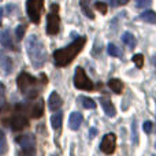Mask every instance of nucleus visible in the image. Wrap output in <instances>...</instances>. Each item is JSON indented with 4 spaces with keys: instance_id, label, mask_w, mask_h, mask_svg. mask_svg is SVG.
Masks as SVG:
<instances>
[{
    "instance_id": "nucleus-1",
    "label": "nucleus",
    "mask_w": 156,
    "mask_h": 156,
    "mask_svg": "<svg viewBox=\"0 0 156 156\" xmlns=\"http://www.w3.org/2000/svg\"><path fill=\"white\" fill-rule=\"evenodd\" d=\"M26 52L34 69H41L45 65L47 60V49L44 47L43 41L38 38V36L30 34L25 41Z\"/></svg>"
},
{
    "instance_id": "nucleus-2",
    "label": "nucleus",
    "mask_w": 156,
    "mask_h": 156,
    "mask_svg": "<svg viewBox=\"0 0 156 156\" xmlns=\"http://www.w3.org/2000/svg\"><path fill=\"white\" fill-rule=\"evenodd\" d=\"M85 37H78L73 41L71 44H69L65 48L56 49L54 52V60H55V66L58 67H65V66L70 65L76 56L80 54V51L83 48L85 45Z\"/></svg>"
},
{
    "instance_id": "nucleus-3",
    "label": "nucleus",
    "mask_w": 156,
    "mask_h": 156,
    "mask_svg": "<svg viewBox=\"0 0 156 156\" xmlns=\"http://www.w3.org/2000/svg\"><path fill=\"white\" fill-rule=\"evenodd\" d=\"M16 83H18L19 90H21L27 99H34L41 89V85L38 83V81L27 73L19 74L18 78H16Z\"/></svg>"
},
{
    "instance_id": "nucleus-4",
    "label": "nucleus",
    "mask_w": 156,
    "mask_h": 156,
    "mask_svg": "<svg viewBox=\"0 0 156 156\" xmlns=\"http://www.w3.org/2000/svg\"><path fill=\"white\" fill-rule=\"evenodd\" d=\"M43 8H44V0H27L26 2V12L33 23L36 25L40 23Z\"/></svg>"
},
{
    "instance_id": "nucleus-5",
    "label": "nucleus",
    "mask_w": 156,
    "mask_h": 156,
    "mask_svg": "<svg viewBox=\"0 0 156 156\" xmlns=\"http://www.w3.org/2000/svg\"><path fill=\"white\" fill-rule=\"evenodd\" d=\"M60 27V18H59V5L52 4L51 11L47 15V33L48 34H56Z\"/></svg>"
},
{
    "instance_id": "nucleus-6",
    "label": "nucleus",
    "mask_w": 156,
    "mask_h": 156,
    "mask_svg": "<svg viewBox=\"0 0 156 156\" xmlns=\"http://www.w3.org/2000/svg\"><path fill=\"white\" fill-rule=\"evenodd\" d=\"M16 143L21 147V156H34L36 140L32 134H25L16 138Z\"/></svg>"
},
{
    "instance_id": "nucleus-7",
    "label": "nucleus",
    "mask_w": 156,
    "mask_h": 156,
    "mask_svg": "<svg viewBox=\"0 0 156 156\" xmlns=\"http://www.w3.org/2000/svg\"><path fill=\"white\" fill-rule=\"evenodd\" d=\"M74 86L81 90H92L93 89V82L88 78L85 70L82 67L76 69V74H74Z\"/></svg>"
},
{
    "instance_id": "nucleus-8",
    "label": "nucleus",
    "mask_w": 156,
    "mask_h": 156,
    "mask_svg": "<svg viewBox=\"0 0 156 156\" xmlns=\"http://www.w3.org/2000/svg\"><path fill=\"white\" fill-rule=\"evenodd\" d=\"M27 125H29V121H27V118L25 116L23 111H22V107L21 105H16L15 112L12 114V118H11V122H10L11 129L18 132V130H23Z\"/></svg>"
},
{
    "instance_id": "nucleus-9",
    "label": "nucleus",
    "mask_w": 156,
    "mask_h": 156,
    "mask_svg": "<svg viewBox=\"0 0 156 156\" xmlns=\"http://www.w3.org/2000/svg\"><path fill=\"white\" fill-rule=\"evenodd\" d=\"M115 147H116V137H115L114 133H108V134H105L104 137H103L101 143H100V149H101L105 155L114 154Z\"/></svg>"
},
{
    "instance_id": "nucleus-10",
    "label": "nucleus",
    "mask_w": 156,
    "mask_h": 156,
    "mask_svg": "<svg viewBox=\"0 0 156 156\" xmlns=\"http://www.w3.org/2000/svg\"><path fill=\"white\" fill-rule=\"evenodd\" d=\"M12 108L10 105H3L0 108V123L2 125H10L11 118H12Z\"/></svg>"
},
{
    "instance_id": "nucleus-11",
    "label": "nucleus",
    "mask_w": 156,
    "mask_h": 156,
    "mask_svg": "<svg viewBox=\"0 0 156 156\" xmlns=\"http://www.w3.org/2000/svg\"><path fill=\"white\" fill-rule=\"evenodd\" d=\"M62 97L59 96V94L56 93V92H52L51 96H49L48 99V107L51 111H56L59 110L60 107H62Z\"/></svg>"
},
{
    "instance_id": "nucleus-12",
    "label": "nucleus",
    "mask_w": 156,
    "mask_h": 156,
    "mask_svg": "<svg viewBox=\"0 0 156 156\" xmlns=\"http://www.w3.org/2000/svg\"><path fill=\"white\" fill-rule=\"evenodd\" d=\"M100 104H101L103 110H104V112L107 114L108 116H115L116 111H115V107H114V104L111 103L110 99H107V97H100Z\"/></svg>"
},
{
    "instance_id": "nucleus-13",
    "label": "nucleus",
    "mask_w": 156,
    "mask_h": 156,
    "mask_svg": "<svg viewBox=\"0 0 156 156\" xmlns=\"http://www.w3.org/2000/svg\"><path fill=\"white\" fill-rule=\"evenodd\" d=\"M0 44L3 47H5L7 49H15V45L12 43V38H11L10 30H3L0 33Z\"/></svg>"
},
{
    "instance_id": "nucleus-14",
    "label": "nucleus",
    "mask_w": 156,
    "mask_h": 156,
    "mask_svg": "<svg viewBox=\"0 0 156 156\" xmlns=\"http://www.w3.org/2000/svg\"><path fill=\"white\" fill-rule=\"evenodd\" d=\"M43 114H44V101H43V99H38L36 103H33L32 108H30V115L37 119Z\"/></svg>"
},
{
    "instance_id": "nucleus-15",
    "label": "nucleus",
    "mask_w": 156,
    "mask_h": 156,
    "mask_svg": "<svg viewBox=\"0 0 156 156\" xmlns=\"http://www.w3.org/2000/svg\"><path fill=\"white\" fill-rule=\"evenodd\" d=\"M12 65H14L12 59H11L10 56H7L5 54L0 52V67H2L7 74H10L11 71H12Z\"/></svg>"
},
{
    "instance_id": "nucleus-16",
    "label": "nucleus",
    "mask_w": 156,
    "mask_h": 156,
    "mask_svg": "<svg viewBox=\"0 0 156 156\" xmlns=\"http://www.w3.org/2000/svg\"><path fill=\"white\" fill-rule=\"evenodd\" d=\"M82 115L80 112H71L70 118H69V126H70L71 130H78L82 123Z\"/></svg>"
},
{
    "instance_id": "nucleus-17",
    "label": "nucleus",
    "mask_w": 156,
    "mask_h": 156,
    "mask_svg": "<svg viewBox=\"0 0 156 156\" xmlns=\"http://www.w3.org/2000/svg\"><path fill=\"white\" fill-rule=\"evenodd\" d=\"M108 86H110V89L114 92V93H122V90H123V83H122L121 80H116V78H112V80L108 81Z\"/></svg>"
},
{
    "instance_id": "nucleus-18",
    "label": "nucleus",
    "mask_w": 156,
    "mask_h": 156,
    "mask_svg": "<svg viewBox=\"0 0 156 156\" xmlns=\"http://www.w3.org/2000/svg\"><path fill=\"white\" fill-rule=\"evenodd\" d=\"M80 5H81V10H82V12L85 14L88 18H90V19L94 18L93 11L90 10V0H80Z\"/></svg>"
},
{
    "instance_id": "nucleus-19",
    "label": "nucleus",
    "mask_w": 156,
    "mask_h": 156,
    "mask_svg": "<svg viewBox=\"0 0 156 156\" xmlns=\"http://www.w3.org/2000/svg\"><path fill=\"white\" fill-rule=\"evenodd\" d=\"M122 41H123L125 44H126L129 48H134L136 47V43H137V40H136V37L132 34L130 32H125L123 34H122Z\"/></svg>"
},
{
    "instance_id": "nucleus-20",
    "label": "nucleus",
    "mask_w": 156,
    "mask_h": 156,
    "mask_svg": "<svg viewBox=\"0 0 156 156\" xmlns=\"http://www.w3.org/2000/svg\"><path fill=\"white\" fill-rule=\"evenodd\" d=\"M140 19H143L144 22H148V23H155L156 22V14L151 10L144 11L143 14H140Z\"/></svg>"
},
{
    "instance_id": "nucleus-21",
    "label": "nucleus",
    "mask_w": 156,
    "mask_h": 156,
    "mask_svg": "<svg viewBox=\"0 0 156 156\" xmlns=\"http://www.w3.org/2000/svg\"><path fill=\"white\" fill-rule=\"evenodd\" d=\"M80 101H81V104H82V107L86 108V110H93V108H96V103H94V100L89 99V97L80 96Z\"/></svg>"
},
{
    "instance_id": "nucleus-22",
    "label": "nucleus",
    "mask_w": 156,
    "mask_h": 156,
    "mask_svg": "<svg viewBox=\"0 0 156 156\" xmlns=\"http://www.w3.org/2000/svg\"><path fill=\"white\" fill-rule=\"evenodd\" d=\"M107 51H108V55H110V56H114V58H122V51L115 45V44H112V43L108 44Z\"/></svg>"
},
{
    "instance_id": "nucleus-23",
    "label": "nucleus",
    "mask_w": 156,
    "mask_h": 156,
    "mask_svg": "<svg viewBox=\"0 0 156 156\" xmlns=\"http://www.w3.org/2000/svg\"><path fill=\"white\" fill-rule=\"evenodd\" d=\"M62 119H63V115L60 112H56L55 115H52V118H51L52 127H54V129H59V127L62 126Z\"/></svg>"
},
{
    "instance_id": "nucleus-24",
    "label": "nucleus",
    "mask_w": 156,
    "mask_h": 156,
    "mask_svg": "<svg viewBox=\"0 0 156 156\" xmlns=\"http://www.w3.org/2000/svg\"><path fill=\"white\" fill-rule=\"evenodd\" d=\"M7 152V143H5L4 133L0 130V155H4Z\"/></svg>"
},
{
    "instance_id": "nucleus-25",
    "label": "nucleus",
    "mask_w": 156,
    "mask_h": 156,
    "mask_svg": "<svg viewBox=\"0 0 156 156\" xmlns=\"http://www.w3.org/2000/svg\"><path fill=\"white\" fill-rule=\"evenodd\" d=\"M133 62L136 63V66H137L138 69H143V66H144V56L141 54H136L134 56H133Z\"/></svg>"
},
{
    "instance_id": "nucleus-26",
    "label": "nucleus",
    "mask_w": 156,
    "mask_h": 156,
    "mask_svg": "<svg viewBox=\"0 0 156 156\" xmlns=\"http://www.w3.org/2000/svg\"><path fill=\"white\" fill-rule=\"evenodd\" d=\"M152 4V0H136V5L138 8H148Z\"/></svg>"
},
{
    "instance_id": "nucleus-27",
    "label": "nucleus",
    "mask_w": 156,
    "mask_h": 156,
    "mask_svg": "<svg viewBox=\"0 0 156 156\" xmlns=\"http://www.w3.org/2000/svg\"><path fill=\"white\" fill-rule=\"evenodd\" d=\"M94 8H96L99 12H101V14H107V4L103 3V2H97L96 4H94Z\"/></svg>"
},
{
    "instance_id": "nucleus-28",
    "label": "nucleus",
    "mask_w": 156,
    "mask_h": 156,
    "mask_svg": "<svg viewBox=\"0 0 156 156\" xmlns=\"http://www.w3.org/2000/svg\"><path fill=\"white\" fill-rule=\"evenodd\" d=\"M23 33H25V26L23 25H19V26L15 29L16 38H18V40H22V38H23Z\"/></svg>"
},
{
    "instance_id": "nucleus-29",
    "label": "nucleus",
    "mask_w": 156,
    "mask_h": 156,
    "mask_svg": "<svg viewBox=\"0 0 156 156\" xmlns=\"http://www.w3.org/2000/svg\"><path fill=\"white\" fill-rule=\"evenodd\" d=\"M143 129H144V132L145 133H151L152 132V122H144V125H143Z\"/></svg>"
},
{
    "instance_id": "nucleus-30",
    "label": "nucleus",
    "mask_w": 156,
    "mask_h": 156,
    "mask_svg": "<svg viewBox=\"0 0 156 156\" xmlns=\"http://www.w3.org/2000/svg\"><path fill=\"white\" fill-rule=\"evenodd\" d=\"M3 94H4V85L0 82V100L3 99Z\"/></svg>"
},
{
    "instance_id": "nucleus-31",
    "label": "nucleus",
    "mask_w": 156,
    "mask_h": 156,
    "mask_svg": "<svg viewBox=\"0 0 156 156\" xmlns=\"http://www.w3.org/2000/svg\"><path fill=\"white\" fill-rule=\"evenodd\" d=\"M129 0H116V4H126Z\"/></svg>"
},
{
    "instance_id": "nucleus-32",
    "label": "nucleus",
    "mask_w": 156,
    "mask_h": 156,
    "mask_svg": "<svg viewBox=\"0 0 156 156\" xmlns=\"http://www.w3.org/2000/svg\"><path fill=\"white\" fill-rule=\"evenodd\" d=\"M94 134H96V129H90V133H89V136H90V137H94Z\"/></svg>"
},
{
    "instance_id": "nucleus-33",
    "label": "nucleus",
    "mask_w": 156,
    "mask_h": 156,
    "mask_svg": "<svg viewBox=\"0 0 156 156\" xmlns=\"http://www.w3.org/2000/svg\"><path fill=\"white\" fill-rule=\"evenodd\" d=\"M3 14H4V10L0 7V25H2V18H3Z\"/></svg>"
},
{
    "instance_id": "nucleus-34",
    "label": "nucleus",
    "mask_w": 156,
    "mask_h": 156,
    "mask_svg": "<svg viewBox=\"0 0 156 156\" xmlns=\"http://www.w3.org/2000/svg\"><path fill=\"white\" fill-rule=\"evenodd\" d=\"M152 62H154V65L156 66V54H155V56H152Z\"/></svg>"
}]
</instances>
